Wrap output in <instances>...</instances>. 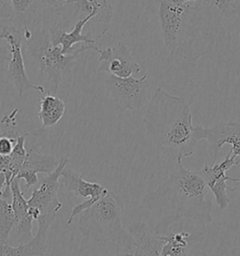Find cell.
<instances>
[{"instance_id":"4dcf8cb0","label":"cell","mask_w":240,"mask_h":256,"mask_svg":"<svg viewBox=\"0 0 240 256\" xmlns=\"http://www.w3.org/2000/svg\"><path fill=\"white\" fill-rule=\"evenodd\" d=\"M134 256L132 254H128V252H123V254H116V256Z\"/></svg>"},{"instance_id":"7402d4cb","label":"cell","mask_w":240,"mask_h":256,"mask_svg":"<svg viewBox=\"0 0 240 256\" xmlns=\"http://www.w3.org/2000/svg\"><path fill=\"white\" fill-rule=\"evenodd\" d=\"M28 136V134L18 136L16 139V143L14 148V150L10 155V172L12 174V178L14 180L19 173L22 164L24 162V158L26 156V138Z\"/></svg>"},{"instance_id":"ac0fdd59","label":"cell","mask_w":240,"mask_h":256,"mask_svg":"<svg viewBox=\"0 0 240 256\" xmlns=\"http://www.w3.org/2000/svg\"><path fill=\"white\" fill-rule=\"evenodd\" d=\"M12 206L14 212L15 224L14 229L21 233H30L33 228L34 220L28 215V204L24 197L20 187V180L15 178L10 182Z\"/></svg>"},{"instance_id":"8fae6325","label":"cell","mask_w":240,"mask_h":256,"mask_svg":"<svg viewBox=\"0 0 240 256\" xmlns=\"http://www.w3.org/2000/svg\"><path fill=\"white\" fill-rule=\"evenodd\" d=\"M236 158L234 155L228 153L222 162L213 164L211 166L204 164V168L200 171L208 188L215 198V202L220 210H224L231 204L227 194L229 188L227 181L236 182L238 178H230L226 176V173L231 170L232 167L240 166V160Z\"/></svg>"},{"instance_id":"52a82bcc","label":"cell","mask_w":240,"mask_h":256,"mask_svg":"<svg viewBox=\"0 0 240 256\" xmlns=\"http://www.w3.org/2000/svg\"><path fill=\"white\" fill-rule=\"evenodd\" d=\"M0 38L5 40L10 46V58L8 61V79L14 84L19 97L30 90L40 91L42 94L46 92V88L30 82L22 58V44L24 32L14 26H5L0 32Z\"/></svg>"},{"instance_id":"8992f818","label":"cell","mask_w":240,"mask_h":256,"mask_svg":"<svg viewBox=\"0 0 240 256\" xmlns=\"http://www.w3.org/2000/svg\"><path fill=\"white\" fill-rule=\"evenodd\" d=\"M104 84L114 106L120 111H137L150 100L148 74H144L141 78L132 76L120 78L109 74Z\"/></svg>"},{"instance_id":"d6986e66","label":"cell","mask_w":240,"mask_h":256,"mask_svg":"<svg viewBox=\"0 0 240 256\" xmlns=\"http://www.w3.org/2000/svg\"><path fill=\"white\" fill-rule=\"evenodd\" d=\"M66 106L62 100L52 94L51 91L46 90L40 98V111L38 118L44 128L56 126L63 118Z\"/></svg>"},{"instance_id":"44dd1931","label":"cell","mask_w":240,"mask_h":256,"mask_svg":"<svg viewBox=\"0 0 240 256\" xmlns=\"http://www.w3.org/2000/svg\"><path fill=\"white\" fill-rule=\"evenodd\" d=\"M14 224V212L12 204L0 199V244L8 243Z\"/></svg>"},{"instance_id":"5b68a950","label":"cell","mask_w":240,"mask_h":256,"mask_svg":"<svg viewBox=\"0 0 240 256\" xmlns=\"http://www.w3.org/2000/svg\"><path fill=\"white\" fill-rule=\"evenodd\" d=\"M26 50L35 60L40 70L46 76L52 94H56L65 76L70 74L74 68L78 58L82 53L93 50L100 53L102 49L94 44H82L75 49L72 54H64L60 46L52 44L50 30H40L31 33L30 37L26 38Z\"/></svg>"},{"instance_id":"484cf974","label":"cell","mask_w":240,"mask_h":256,"mask_svg":"<svg viewBox=\"0 0 240 256\" xmlns=\"http://www.w3.org/2000/svg\"><path fill=\"white\" fill-rule=\"evenodd\" d=\"M17 139V138H16ZM16 139L8 138V137H0V155L2 156H10L14 150Z\"/></svg>"},{"instance_id":"83f0119b","label":"cell","mask_w":240,"mask_h":256,"mask_svg":"<svg viewBox=\"0 0 240 256\" xmlns=\"http://www.w3.org/2000/svg\"><path fill=\"white\" fill-rule=\"evenodd\" d=\"M14 16L10 0H0V19H8Z\"/></svg>"},{"instance_id":"7c38bea8","label":"cell","mask_w":240,"mask_h":256,"mask_svg":"<svg viewBox=\"0 0 240 256\" xmlns=\"http://www.w3.org/2000/svg\"><path fill=\"white\" fill-rule=\"evenodd\" d=\"M98 72H105L120 78H127L141 72V67L124 42L102 49L98 58Z\"/></svg>"},{"instance_id":"9a60e30c","label":"cell","mask_w":240,"mask_h":256,"mask_svg":"<svg viewBox=\"0 0 240 256\" xmlns=\"http://www.w3.org/2000/svg\"><path fill=\"white\" fill-rule=\"evenodd\" d=\"M96 17H97L96 14H92L82 19L78 20L74 24V28L70 32H66L65 30L60 28H50L52 44L54 46H60L62 49V54H64L74 53L75 51L74 46L76 44H79V42H82L84 44H96V40L92 38L90 33H88L86 35L82 34V30L84 26Z\"/></svg>"},{"instance_id":"e0dca14e","label":"cell","mask_w":240,"mask_h":256,"mask_svg":"<svg viewBox=\"0 0 240 256\" xmlns=\"http://www.w3.org/2000/svg\"><path fill=\"white\" fill-rule=\"evenodd\" d=\"M134 240V256H162L160 248L162 240L155 234L142 220H136L128 227Z\"/></svg>"},{"instance_id":"7a4b0ae2","label":"cell","mask_w":240,"mask_h":256,"mask_svg":"<svg viewBox=\"0 0 240 256\" xmlns=\"http://www.w3.org/2000/svg\"><path fill=\"white\" fill-rule=\"evenodd\" d=\"M142 122L150 139L165 157L174 162L194 154L190 106L182 97L158 88L148 102Z\"/></svg>"},{"instance_id":"277c9868","label":"cell","mask_w":240,"mask_h":256,"mask_svg":"<svg viewBox=\"0 0 240 256\" xmlns=\"http://www.w3.org/2000/svg\"><path fill=\"white\" fill-rule=\"evenodd\" d=\"M157 6L162 38L165 49L171 54L180 56L183 33L185 38H206L211 28L202 19V14L212 8H204L183 0H148Z\"/></svg>"},{"instance_id":"6da1fadb","label":"cell","mask_w":240,"mask_h":256,"mask_svg":"<svg viewBox=\"0 0 240 256\" xmlns=\"http://www.w3.org/2000/svg\"><path fill=\"white\" fill-rule=\"evenodd\" d=\"M157 188L144 196L141 218L158 236L172 232V226L183 220L194 222L197 228L212 222V201L202 174L185 168L182 160Z\"/></svg>"},{"instance_id":"f546056e","label":"cell","mask_w":240,"mask_h":256,"mask_svg":"<svg viewBox=\"0 0 240 256\" xmlns=\"http://www.w3.org/2000/svg\"><path fill=\"white\" fill-rule=\"evenodd\" d=\"M238 183H240V186L238 187H236V188H232V187H230L229 186V188H228V190L229 192H238V194H240V178H238V181H236Z\"/></svg>"},{"instance_id":"9c48e42d","label":"cell","mask_w":240,"mask_h":256,"mask_svg":"<svg viewBox=\"0 0 240 256\" xmlns=\"http://www.w3.org/2000/svg\"><path fill=\"white\" fill-rule=\"evenodd\" d=\"M68 162L70 158L68 157L60 158L58 166L52 173L47 174L46 176L42 178L38 187L33 190L28 200V208H37L40 212V215L51 213L58 214L63 206V204L58 199L60 176Z\"/></svg>"},{"instance_id":"3957f363","label":"cell","mask_w":240,"mask_h":256,"mask_svg":"<svg viewBox=\"0 0 240 256\" xmlns=\"http://www.w3.org/2000/svg\"><path fill=\"white\" fill-rule=\"evenodd\" d=\"M124 211L122 198L107 190L96 203L80 214L78 229L88 238L114 244L130 254L134 252V240L124 226Z\"/></svg>"},{"instance_id":"ffe728a7","label":"cell","mask_w":240,"mask_h":256,"mask_svg":"<svg viewBox=\"0 0 240 256\" xmlns=\"http://www.w3.org/2000/svg\"><path fill=\"white\" fill-rule=\"evenodd\" d=\"M60 160L51 156L38 153L32 146L26 150V156L20 170H28L34 173L50 174L58 167Z\"/></svg>"},{"instance_id":"30bf717a","label":"cell","mask_w":240,"mask_h":256,"mask_svg":"<svg viewBox=\"0 0 240 256\" xmlns=\"http://www.w3.org/2000/svg\"><path fill=\"white\" fill-rule=\"evenodd\" d=\"M54 7L58 14L64 24L70 17L80 20L90 14H96L98 22L108 24L112 20L114 10L110 3H104L102 0H46Z\"/></svg>"},{"instance_id":"f1b7e54d","label":"cell","mask_w":240,"mask_h":256,"mask_svg":"<svg viewBox=\"0 0 240 256\" xmlns=\"http://www.w3.org/2000/svg\"><path fill=\"white\" fill-rule=\"evenodd\" d=\"M5 184H6V178H5V174H0V198L2 196V192H3V190L5 187Z\"/></svg>"},{"instance_id":"4fadbf2b","label":"cell","mask_w":240,"mask_h":256,"mask_svg":"<svg viewBox=\"0 0 240 256\" xmlns=\"http://www.w3.org/2000/svg\"><path fill=\"white\" fill-rule=\"evenodd\" d=\"M58 214L40 215L38 218L37 234L26 244L12 247L8 243L0 244V256H44L48 250V231Z\"/></svg>"},{"instance_id":"d4e9b609","label":"cell","mask_w":240,"mask_h":256,"mask_svg":"<svg viewBox=\"0 0 240 256\" xmlns=\"http://www.w3.org/2000/svg\"><path fill=\"white\" fill-rule=\"evenodd\" d=\"M16 178L24 181L26 188H30L32 186H35V185H37L38 183L37 174L34 173L32 171L20 170Z\"/></svg>"},{"instance_id":"603a6c76","label":"cell","mask_w":240,"mask_h":256,"mask_svg":"<svg viewBox=\"0 0 240 256\" xmlns=\"http://www.w3.org/2000/svg\"><path fill=\"white\" fill-rule=\"evenodd\" d=\"M18 112H19V109L16 108L0 120V137L5 136L12 139H16L18 137L19 134L16 130V126H17L16 116Z\"/></svg>"},{"instance_id":"4316f807","label":"cell","mask_w":240,"mask_h":256,"mask_svg":"<svg viewBox=\"0 0 240 256\" xmlns=\"http://www.w3.org/2000/svg\"><path fill=\"white\" fill-rule=\"evenodd\" d=\"M224 8L222 14L238 16L240 12V0H222Z\"/></svg>"},{"instance_id":"cb8c5ba5","label":"cell","mask_w":240,"mask_h":256,"mask_svg":"<svg viewBox=\"0 0 240 256\" xmlns=\"http://www.w3.org/2000/svg\"><path fill=\"white\" fill-rule=\"evenodd\" d=\"M37 0H10L14 12V16L20 18V20L24 22V26L28 28L26 20V14L28 12L30 7L35 3Z\"/></svg>"},{"instance_id":"2e32d148","label":"cell","mask_w":240,"mask_h":256,"mask_svg":"<svg viewBox=\"0 0 240 256\" xmlns=\"http://www.w3.org/2000/svg\"><path fill=\"white\" fill-rule=\"evenodd\" d=\"M60 178V183L67 190L84 200L90 198L98 200L107 190V188L98 183L84 180L81 174L67 168V166L63 169Z\"/></svg>"},{"instance_id":"5bb4252c","label":"cell","mask_w":240,"mask_h":256,"mask_svg":"<svg viewBox=\"0 0 240 256\" xmlns=\"http://www.w3.org/2000/svg\"><path fill=\"white\" fill-rule=\"evenodd\" d=\"M162 240L160 248L162 256H188L190 250L202 243L204 238V230H195L194 232L182 231L174 233V231L165 236H158Z\"/></svg>"},{"instance_id":"ba28073f","label":"cell","mask_w":240,"mask_h":256,"mask_svg":"<svg viewBox=\"0 0 240 256\" xmlns=\"http://www.w3.org/2000/svg\"><path fill=\"white\" fill-rule=\"evenodd\" d=\"M195 140H206L210 144L213 153V164H216L218 153L222 148L228 144L232 146L229 154L234 155L240 160V123L236 121L220 122L217 125L204 128L197 126L194 130Z\"/></svg>"},{"instance_id":"1f68e13d","label":"cell","mask_w":240,"mask_h":256,"mask_svg":"<svg viewBox=\"0 0 240 256\" xmlns=\"http://www.w3.org/2000/svg\"><path fill=\"white\" fill-rule=\"evenodd\" d=\"M0 111H1V100H0Z\"/></svg>"},{"instance_id":"d6a6232c","label":"cell","mask_w":240,"mask_h":256,"mask_svg":"<svg viewBox=\"0 0 240 256\" xmlns=\"http://www.w3.org/2000/svg\"><path fill=\"white\" fill-rule=\"evenodd\" d=\"M238 16H240V14H238Z\"/></svg>"}]
</instances>
